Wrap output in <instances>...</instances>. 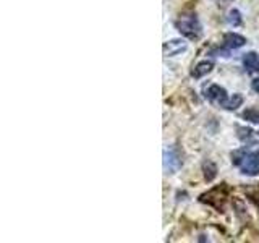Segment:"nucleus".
Here are the masks:
<instances>
[{
    "label": "nucleus",
    "mask_w": 259,
    "mask_h": 243,
    "mask_svg": "<svg viewBox=\"0 0 259 243\" xmlns=\"http://www.w3.org/2000/svg\"><path fill=\"white\" fill-rule=\"evenodd\" d=\"M177 29L180 31V34L190 39H198L201 36V23L198 20V16L194 13H183L180 18L175 21Z\"/></svg>",
    "instance_id": "f257e3e1"
},
{
    "label": "nucleus",
    "mask_w": 259,
    "mask_h": 243,
    "mask_svg": "<svg viewBox=\"0 0 259 243\" xmlns=\"http://www.w3.org/2000/svg\"><path fill=\"white\" fill-rule=\"evenodd\" d=\"M206 97L212 102V104H217L221 105V107H225L227 101H229V96H227V91L219 85H210L206 91Z\"/></svg>",
    "instance_id": "f03ea898"
},
{
    "label": "nucleus",
    "mask_w": 259,
    "mask_h": 243,
    "mask_svg": "<svg viewBox=\"0 0 259 243\" xmlns=\"http://www.w3.org/2000/svg\"><path fill=\"white\" fill-rule=\"evenodd\" d=\"M241 172L245 175H257L259 174V149L254 152H248L245 162L241 164Z\"/></svg>",
    "instance_id": "7ed1b4c3"
},
{
    "label": "nucleus",
    "mask_w": 259,
    "mask_h": 243,
    "mask_svg": "<svg viewBox=\"0 0 259 243\" xmlns=\"http://www.w3.org/2000/svg\"><path fill=\"white\" fill-rule=\"evenodd\" d=\"M182 166V159L180 156L177 154L175 149H170L164 152V167L165 170H168L170 174H175L178 169Z\"/></svg>",
    "instance_id": "20e7f679"
},
{
    "label": "nucleus",
    "mask_w": 259,
    "mask_h": 243,
    "mask_svg": "<svg viewBox=\"0 0 259 243\" xmlns=\"http://www.w3.org/2000/svg\"><path fill=\"white\" fill-rule=\"evenodd\" d=\"M165 57H175L178 54H182L183 51H186V43L182 39H172V40H167L162 47Z\"/></svg>",
    "instance_id": "39448f33"
},
{
    "label": "nucleus",
    "mask_w": 259,
    "mask_h": 243,
    "mask_svg": "<svg viewBox=\"0 0 259 243\" xmlns=\"http://www.w3.org/2000/svg\"><path fill=\"white\" fill-rule=\"evenodd\" d=\"M243 67L248 73H259V55L256 52H246L243 55Z\"/></svg>",
    "instance_id": "423d86ee"
},
{
    "label": "nucleus",
    "mask_w": 259,
    "mask_h": 243,
    "mask_svg": "<svg viewBox=\"0 0 259 243\" xmlns=\"http://www.w3.org/2000/svg\"><path fill=\"white\" fill-rule=\"evenodd\" d=\"M224 44L229 49H240L246 44V39L237 32H227L224 34Z\"/></svg>",
    "instance_id": "0eeeda50"
},
{
    "label": "nucleus",
    "mask_w": 259,
    "mask_h": 243,
    "mask_svg": "<svg viewBox=\"0 0 259 243\" xmlns=\"http://www.w3.org/2000/svg\"><path fill=\"white\" fill-rule=\"evenodd\" d=\"M212 68H214V62L212 60H202L193 68L191 76L193 78H202V76H206L207 73L212 71Z\"/></svg>",
    "instance_id": "6e6552de"
},
{
    "label": "nucleus",
    "mask_w": 259,
    "mask_h": 243,
    "mask_svg": "<svg viewBox=\"0 0 259 243\" xmlns=\"http://www.w3.org/2000/svg\"><path fill=\"white\" fill-rule=\"evenodd\" d=\"M238 132V138L246 144H253V143H259V135L254 133L251 128H245V127H238L237 128Z\"/></svg>",
    "instance_id": "1a4fd4ad"
},
{
    "label": "nucleus",
    "mask_w": 259,
    "mask_h": 243,
    "mask_svg": "<svg viewBox=\"0 0 259 243\" xmlns=\"http://www.w3.org/2000/svg\"><path fill=\"white\" fill-rule=\"evenodd\" d=\"M202 172H204V178L207 182H212L217 175V166L212 160H206L204 164H202Z\"/></svg>",
    "instance_id": "9d476101"
},
{
    "label": "nucleus",
    "mask_w": 259,
    "mask_h": 243,
    "mask_svg": "<svg viewBox=\"0 0 259 243\" xmlns=\"http://www.w3.org/2000/svg\"><path fill=\"white\" fill-rule=\"evenodd\" d=\"M246 156H248L246 148H241V149L233 151V152H232V164H233V166H241L243 162H245Z\"/></svg>",
    "instance_id": "9b49d317"
},
{
    "label": "nucleus",
    "mask_w": 259,
    "mask_h": 243,
    "mask_svg": "<svg viewBox=\"0 0 259 243\" xmlns=\"http://www.w3.org/2000/svg\"><path fill=\"white\" fill-rule=\"evenodd\" d=\"M243 104V96L241 94H233L229 101L225 104V109L227 110H237L240 105Z\"/></svg>",
    "instance_id": "f8f14e48"
},
{
    "label": "nucleus",
    "mask_w": 259,
    "mask_h": 243,
    "mask_svg": "<svg viewBox=\"0 0 259 243\" xmlns=\"http://www.w3.org/2000/svg\"><path fill=\"white\" fill-rule=\"evenodd\" d=\"M229 23L230 24H233V26H240L241 24V13L238 12V10H230L229 12Z\"/></svg>",
    "instance_id": "ddd939ff"
},
{
    "label": "nucleus",
    "mask_w": 259,
    "mask_h": 243,
    "mask_svg": "<svg viewBox=\"0 0 259 243\" xmlns=\"http://www.w3.org/2000/svg\"><path fill=\"white\" fill-rule=\"evenodd\" d=\"M243 117H245L246 120L253 122V124H257L259 122V112L256 109H246L245 112H243Z\"/></svg>",
    "instance_id": "4468645a"
},
{
    "label": "nucleus",
    "mask_w": 259,
    "mask_h": 243,
    "mask_svg": "<svg viewBox=\"0 0 259 243\" xmlns=\"http://www.w3.org/2000/svg\"><path fill=\"white\" fill-rule=\"evenodd\" d=\"M251 88H253V91H256L259 94V78H254L251 81Z\"/></svg>",
    "instance_id": "2eb2a0df"
}]
</instances>
